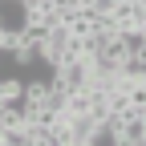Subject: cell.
I'll return each instance as SVG.
<instances>
[{"label": "cell", "instance_id": "obj_1", "mask_svg": "<svg viewBox=\"0 0 146 146\" xmlns=\"http://www.w3.org/2000/svg\"><path fill=\"white\" fill-rule=\"evenodd\" d=\"M69 25H53V29H45V36H41V61L49 65V69H57V65H65L69 61Z\"/></svg>", "mask_w": 146, "mask_h": 146}, {"label": "cell", "instance_id": "obj_2", "mask_svg": "<svg viewBox=\"0 0 146 146\" xmlns=\"http://www.w3.org/2000/svg\"><path fill=\"white\" fill-rule=\"evenodd\" d=\"M65 25H69L73 36H94V33H98V12H94V8H73V12L65 16Z\"/></svg>", "mask_w": 146, "mask_h": 146}, {"label": "cell", "instance_id": "obj_3", "mask_svg": "<svg viewBox=\"0 0 146 146\" xmlns=\"http://www.w3.org/2000/svg\"><path fill=\"white\" fill-rule=\"evenodd\" d=\"M12 106H25V81L21 77L0 81V110H12Z\"/></svg>", "mask_w": 146, "mask_h": 146}, {"label": "cell", "instance_id": "obj_4", "mask_svg": "<svg viewBox=\"0 0 146 146\" xmlns=\"http://www.w3.org/2000/svg\"><path fill=\"white\" fill-rule=\"evenodd\" d=\"M0 146H33L29 126H0Z\"/></svg>", "mask_w": 146, "mask_h": 146}, {"label": "cell", "instance_id": "obj_5", "mask_svg": "<svg viewBox=\"0 0 146 146\" xmlns=\"http://www.w3.org/2000/svg\"><path fill=\"white\" fill-rule=\"evenodd\" d=\"M25 102H33V106H49V81H45V77L25 81Z\"/></svg>", "mask_w": 146, "mask_h": 146}, {"label": "cell", "instance_id": "obj_6", "mask_svg": "<svg viewBox=\"0 0 146 146\" xmlns=\"http://www.w3.org/2000/svg\"><path fill=\"white\" fill-rule=\"evenodd\" d=\"M89 106H94V94H89V89H77V94L65 98V110H69V114H89Z\"/></svg>", "mask_w": 146, "mask_h": 146}, {"label": "cell", "instance_id": "obj_7", "mask_svg": "<svg viewBox=\"0 0 146 146\" xmlns=\"http://www.w3.org/2000/svg\"><path fill=\"white\" fill-rule=\"evenodd\" d=\"M12 45H16V29L4 21L0 25V53H12Z\"/></svg>", "mask_w": 146, "mask_h": 146}, {"label": "cell", "instance_id": "obj_8", "mask_svg": "<svg viewBox=\"0 0 146 146\" xmlns=\"http://www.w3.org/2000/svg\"><path fill=\"white\" fill-rule=\"evenodd\" d=\"M130 110H146V81L130 85Z\"/></svg>", "mask_w": 146, "mask_h": 146}]
</instances>
